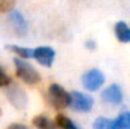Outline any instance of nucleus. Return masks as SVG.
<instances>
[{"instance_id":"obj_8","label":"nucleus","mask_w":130,"mask_h":129,"mask_svg":"<svg viewBox=\"0 0 130 129\" xmlns=\"http://www.w3.org/2000/svg\"><path fill=\"white\" fill-rule=\"evenodd\" d=\"M9 20H10V23H11V25L18 36H25L28 33V23L24 19V17L22 15V13H19L18 10L10 11Z\"/></svg>"},{"instance_id":"obj_15","label":"nucleus","mask_w":130,"mask_h":129,"mask_svg":"<svg viewBox=\"0 0 130 129\" xmlns=\"http://www.w3.org/2000/svg\"><path fill=\"white\" fill-rule=\"evenodd\" d=\"M109 123H110V119L104 118V117H100V118H97V119L95 120L93 129H106L107 125H109Z\"/></svg>"},{"instance_id":"obj_1","label":"nucleus","mask_w":130,"mask_h":129,"mask_svg":"<svg viewBox=\"0 0 130 129\" xmlns=\"http://www.w3.org/2000/svg\"><path fill=\"white\" fill-rule=\"evenodd\" d=\"M14 65H15V72L19 79H22L23 82L27 85H37L41 81V75L39 72L25 60L23 58H14Z\"/></svg>"},{"instance_id":"obj_3","label":"nucleus","mask_w":130,"mask_h":129,"mask_svg":"<svg viewBox=\"0 0 130 129\" xmlns=\"http://www.w3.org/2000/svg\"><path fill=\"white\" fill-rule=\"evenodd\" d=\"M70 106L78 113H88L93 106V99L84 92L72 91L71 92V103Z\"/></svg>"},{"instance_id":"obj_4","label":"nucleus","mask_w":130,"mask_h":129,"mask_svg":"<svg viewBox=\"0 0 130 129\" xmlns=\"http://www.w3.org/2000/svg\"><path fill=\"white\" fill-rule=\"evenodd\" d=\"M82 85L88 91L99 90L105 82V76L99 68H91L82 75Z\"/></svg>"},{"instance_id":"obj_16","label":"nucleus","mask_w":130,"mask_h":129,"mask_svg":"<svg viewBox=\"0 0 130 129\" xmlns=\"http://www.w3.org/2000/svg\"><path fill=\"white\" fill-rule=\"evenodd\" d=\"M10 84H11V79L4 72V70H3L1 66H0V87L9 86Z\"/></svg>"},{"instance_id":"obj_7","label":"nucleus","mask_w":130,"mask_h":129,"mask_svg":"<svg viewBox=\"0 0 130 129\" xmlns=\"http://www.w3.org/2000/svg\"><path fill=\"white\" fill-rule=\"evenodd\" d=\"M101 97L104 101H106L109 104L118 105L123 101V90L118 84H112L109 87H106L105 90H102Z\"/></svg>"},{"instance_id":"obj_17","label":"nucleus","mask_w":130,"mask_h":129,"mask_svg":"<svg viewBox=\"0 0 130 129\" xmlns=\"http://www.w3.org/2000/svg\"><path fill=\"white\" fill-rule=\"evenodd\" d=\"M6 129H28L25 125H23V124H19V123H13V124H10L9 127Z\"/></svg>"},{"instance_id":"obj_11","label":"nucleus","mask_w":130,"mask_h":129,"mask_svg":"<svg viewBox=\"0 0 130 129\" xmlns=\"http://www.w3.org/2000/svg\"><path fill=\"white\" fill-rule=\"evenodd\" d=\"M6 48L11 52H14L19 58H30L33 57V51L34 49H30V48H27V47H20V46H17V44H8Z\"/></svg>"},{"instance_id":"obj_10","label":"nucleus","mask_w":130,"mask_h":129,"mask_svg":"<svg viewBox=\"0 0 130 129\" xmlns=\"http://www.w3.org/2000/svg\"><path fill=\"white\" fill-rule=\"evenodd\" d=\"M106 129H130V113L125 111L120 114L116 119L110 120Z\"/></svg>"},{"instance_id":"obj_5","label":"nucleus","mask_w":130,"mask_h":129,"mask_svg":"<svg viewBox=\"0 0 130 129\" xmlns=\"http://www.w3.org/2000/svg\"><path fill=\"white\" fill-rule=\"evenodd\" d=\"M54 56L56 52L52 47L49 46H42V47H37L33 51V57L36 58V61L42 65L44 67H51L53 65L54 61Z\"/></svg>"},{"instance_id":"obj_18","label":"nucleus","mask_w":130,"mask_h":129,"mask_svg":"<svg viewBox=\"0 0 130 129\" xmlns=\"http://www.w3.org/2000/svg\"><path fill=\"white\" fill-rule=\"evenodd\" d=\"M86 48L87 49H95V48H96V43L93 42V41H87Z\"/></svg>"},{"instance_id":"obj_2","label":"nucleus","mask_w":130,"mask_h":129,"mask_svg":"<svg viewBox=\"0 0 130 129\" xmlns=\"http://www.w3.org/2000/svg\"><path fill=\"white\" fill-rule=\"evenodd\" d=\"M48 97L52 106L57 110L66 109L71 103V94L67 92L63 87L58 84H52L48 89Z\"/></svg>"},{"instance_id":"obj_14","label":"nucleus","mask_w":130,"mask_h":129,"mask_svg":"<svg viewBox=\"0 0 130 129\" xmlns=\"http://www.w3.org/2000/svg\"><path fill=\"white\" fill-rule=\"evenodd\" d=\"M15 8V0H0V13H10Z\"/></svg>"},{"instance_id":"obj_19","label":"nucleus","mask_w":130,"mask_h":129,"mask_svg":"<svg viewBox=\"0 0 130 129\" xmlns=\"http://www.w3.org/2000/svg\"><path fill=\"white\" fill-rule=\"evenodd\" d=\"M0 114H1V111H0Z\"/></svg>"},{"instance_id":"obj_6","label":"nucleus","mask_w":130,"mask_h":129,"mask_svg":"<svg viewBox=\"0 0 130 129\" xmlns=\"http://www.w3.org/2000/svg\"><path fill=\"white\" fill-rule=\"evenodd\" d=\"M6 95H8L10 103H11L15 108L23 109V108L25 106V104H27V95H25V92L18 85L10 84V85L8 86Z\"/></svg>"},{"instance_id":"obj_9","label":"nucleus","mask_w":130,"mask_h":129,"mask_svg":"<svg viewBox=\"0 0 130 129\" xmlns=\"http://www.w3.org/2000/svg\"><path fill=\"white\" fill-rule=\"evenodd\" d=\"M115 36L118 41L121 43H129L130 42V28L125 22H118L114 27Z\"/></svg>"},{"instance_id":"obj_13","label":"nucleus","mask_w":130,"mask_h":129,"mask_svg":"<svg viewBox=\"0 0 130 129\" xmlns=\"http://www.w3.org/2000/svg\"><path fill=\"white\" fill-rule=\"evenodd\" d=\"M33 124L37 129H56V124H53L47 117L38 115L33 119Z\"/></svg>"},{"instance_id":"obj_12","label":"nucleus","mask_w":130,"mask_h":129,"mask_svg":"<svg viewBox=\"0 0 130 129\" xmlns=\"http://www.w3.org/2000/svg\"><path fill=\"white\" fill-rule=\"evenodd\" d=\"M56 127L58 129H80L70 118L63 114H58L56 117Z\"/></svg>"}]
</instances>
